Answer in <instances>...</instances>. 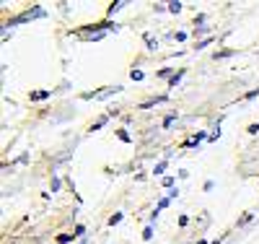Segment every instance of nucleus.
Wrapping results in <instances>:
<instances>
[{
    "instance_id": "nucleus-19",
    "label": "nucleus",
    "mask_w": 259,
    "mask_h": 244,
    "mask_svg": "<svg viewBox=\"0 0 259 244\" xmlns=\"http://www.w3.org/2000/svg\"><path fill=\"white\" fill-rule=\"evenodd\" d=\"M254 96H259V88H254V91H249V94H246V99H254Z\"/></svg>"
},
{
    "instance_id": "nucleus-10",
    "label": "nucleus",
    "mask_w": 259,
    "mask_h": 244,
    "mask_svg": "<svg viewBox=\"0 0 259 244\" xmlns=\"http://www.w3.org/2000/svg\"><path fill=\"white\" fill-rule=\"evenodd\" d=\"M145 42H148V50H156V44H158L156 39H150V37H145Z\"/></svg>"
},
{
    "instance_id": "nucleus-12",
    "label": "nucleus",
    "mask_w": 259,
    "mask_h": 244,
    "mask_svg": "<svg viewBox=\"0 0 259 244\" xmlns=\"http://www.w3.org/2000/svg\"><path fill=\"white\" fill-rule=\"evenodd\" d=\"M163 169H166V161H161V164H156V169H153V171H156V174H163Z\"/></svg>"
},
{
    "instance_id": "nucleus-3",
    "label": "nucleus",
    "mask_w": 259,
    "mask_h": 244,
    "mask_svg": "<svg viewBox=\"0 0 259 244\" xmlns=\"http://www.w3.org/2000/svg\"><path fill=\"white\" fill-rule=\"evenodd\" d=\"M47 96H50V91H34L31 94V101H45Z\"/></svg>"
},
{
    "instance_id": "nucleus-14",
    "label": "nucleus",
    "mask_w": 259,
    "mask_h": 244,
    "mask_svg": "<svg viewBox=\"0 0 259 244\" xmlns=\"http://www.w3.org/2000/svg\"><path fill=\"white\" fill-rule=\"evenodd\" d=\"M117 135H119V141H124V143H130V135H127V132H124V130H119V132H117Z\"/></svg>"
},
{
    "instance_id": "nucleus-20",
    "label": "nucleus",
    "mask_w": 259,
    "mask_h": 244,
    "mask_svg": "<svg viewBox=\"0 0 259 244\" xmlns=\"http://www.w3.org/2000/svg\"><path fill=\"white\" fill-rule=\"evenodd\" d=\"M212 244H221V239H218V241H212Z\"/></svg>"
},
{
    "instance_id": "nucleus-5",
    "label": "nucleus",
    "mask_w": 259,
    "mask_h": 244,
    "mask_svg": "<svg viewBox=\"0 0 259 244\" xmlns=\"http://www.w3.org/2000/svg\"><path fill=\"white\" fill-rule=\"evenodd\" d=\"M130 78H133V81H143V71H130Z\"/></svg>"
},
{
    "instance_id": "nucleus-4",
    "label": "nucleus",
    "mask_w": 259,
    "mask_h": 244,
    "mask_svg": "<svg viewBox=\"0 0 259 244\" xmlns=\"http://www.w3.org/2000/svg\"><path fill=\"white\" fill-rule=\"evenodd\" d=\"M182 76H184V71H179V73H174V76H171V81H168V86H177V83L182 81Z\"/></svg>"
},
{
    "instance_id": "nucleus-2",
    "label": "nucleus",
    "mask_w": 259,
    "mask_h": 244,
    "mask_svg": "<svg viewBox=\"0 0 259 244\" xmlns=\"http://www.w3.org/2000/svg\"><path fill=\"white\" fill-rule=\"evenodd\" d=\"M161 101H166V96H156V99H150V101L140 104V109H150V107H156V104H161Z\"/></svg>"
},
{
    "instance_id": "nucleus-6",
    "label": "nucleus",
    "mask_w": 259,
    "mask_h": 244,
    "mask_svg": "<svg viewBox=\"0 0 259 244\" xmlns=\"http://www.w3.org/2000/svg\"><path fill=\"white\" fill-rule=\"evenodd\" d=\"M73 239V234H60L57 236V244H65V241H70Z\"/></svg>"
},
{
    "instance_id": "nucleus-22",
    "label": "nucleus",
    "mask_w": 259,
    "mask_h": 244,
    "mask_svg": "<svg viewBox=\"0 0 259 244\" xmlns=\"http://www.w3.org/2000/svg\"><path fill=\"white\" fill-rule=\"evenodd\" d=\"M80 244H85V241H80Z\"/></svg>"
},
{
    "instance_id": "nucleus-9",
    "label": "nucleus",
    "mask_w": 259,
    "mask_h": 244,
    "mask_svg": "<svg viewBox=\"0 0 259 244\" xmlns=\"http://www.w3.org/2000/svg\"><path fill=\"white\" fill-rule=\"evenodd\" d=\"M143 239H145V241H148V239H153V229H150V226L143 231Z\"/></svg>"
},
{
    "instance_id": "nucleus-18",
    "label": "nucleus",
    "mask_w": 259,
    "mask_h": 244,
    "mask_svg": "<svg viewBox=\"0 0 259 244\" xmlns=\"http://www.w3.org/2000/svg\"><path fill=\"white\" fill-rule=\"evenodd\" d=\"M122 6H124V3H114V6H109V13H114V11H119Z\"/></svg>"
},
{
    "instance_id": "nucleus-21",
    "label": "nucleus",
    "mask_w": 259,
    "mask_h": 244,
    "mask_svg": "<svg viewBox=\"0 0 259 244\" xmlns=\"http://www.w3.org/2000/svg\"><path fill=\"white\" fill-rule=\"evenodd\" d=\"M197 244H207V241H197Z\"/></svg>"
},
{
    "instance_id": "nucleus-15",
    "label": "nucleus",
    "mask_w": 259,
    "mask_h": 244,
    "mask_svg": "<svg viewBox=\"0 0 259 244\" xmlns=\"http://www.w3.org/2000/svg\"><path fill=\"white\" fill-rule=\"evenodd\" d=\"M207 44H210V39H202V42H197V44H194V47H197V50H202V47H207Z\"/></svg>"
},
{
    "instance_id": "nucleus-1",
    "label": "nucleus",
    "mask_w": 259,
    "mask_h": 244,
    "mask_svg": "<svg viewBox=\"0 0 259 244\" xmlns=\"http://www.w3.org/2000/svg\"><path fill=\"white\" fill-rule=\"evenodd\" d=\"M202 138H205V132H197V135H194V138H189V141L184 143V148H194V146H197V143H200Z\"/></svg>"
},
{
    "instance_id": "nucleus-17",
    "label": "nucleus",
    "mask_w": 259,
    "mask_h": 244,
    "mask_svg": "<svg viewBox=\"0 0 259 244\" xmlns=\"http://www.w3.org/2000/svg\"><path fill=\"white\" fill-rule=\"evenodd\" d=\"M174 120H177V117H174V115H168V117H166V120H163V127H168V125H171V122H174Z\"/></svg>"
},
{
    "instance_id": "nucleus-13",
    "label": "nucleus",
    "mask_w": 259,
    "mask_h": 244,
    "mask_svg": "<svg viewBox=\"0 0 259 244\" xmlns=\"http://www.w3.org/2000/svg\"><path fill=\"white\" fill-rule=\"evenodd\" d=\"M85 234V226H75V231H73V236H83Z\"/></svg>"
},
{
    "instance_id": "nucleus-11",
    "label": "nucleus",
    "mask_w": 259,
    "mask_h": 244,
    "mask_svg": "<svg viewBox=\"0 0 259 244\" xmlns=\"http://www.w3.org/2000/svg\"><path fill=\"white\" fill-rule=\"evenodd\" d=\"M231 55H233V50H223V52H218L215 57H221V60H223V57H231Z\"/></svg>"
},
{
    "instance_id": "nucleus-7",
    "label": "nucleus",
    "mask_w": 259,
    "mask_h": 244,
    "mask_svg": "<svg viewBox=\"0 0 259 244\" xmlns=\"http://www.w3.org/2000/svg\"><path fill=\"white\" fill-rule=\"evenodd\" d=\"M168 11H171V13H179V11H182V3H168Z\"/></svg>"
},
{
    "instance_id": "nucleus-16",
    "label": "nucleus",
    "mask_w": 259,
    "mask_h": 244,
    "mask_svg": "<svg viewBox=\"0 0 259 244\" xmlns=\"http://www.w3.org/2000/svg\"><path fill=\"white\" fill-rule=\"evenodd\" d=\"M158 76H161V78H168V81H171V71H168V68H163V71H161Z\"/></svg>"
},
{
    "instance_id": "nucleus-8",
    "label": "nucleus",
    "mask_w": 259,
    "mask_h": 244,
    "mask_svg": "<svg viewBox=\"0 0 259 244\" xmlns=\"http://www.w3.org/2000/svg\"><path fill=\"white\" fill-rule=\"evenodd\" d=\"M119 221H122V213H114V216H112V218H109V224H112V226H114V224H119Z\"/></svg>"
}]
</instances>
